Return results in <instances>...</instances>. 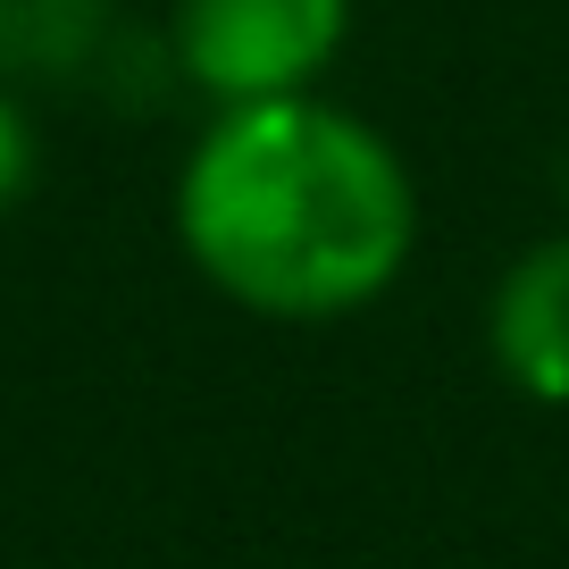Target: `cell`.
Returning a JSON list of instances; mask_svg holds the SVG:
<instances>
[{"label": "cell", "mask_w": 569, "mask_h": 569, "mask_svg": "<svg viewBox=\"0 0 569 569\" xmlns=\"http://www.w3.org/2000/svg\"><path fill=\"white\" fill-rule=\"evenodd\" d=\"M486 352L528 402H569V234L528 243L495 277Z\"/></svg>", "instance_id": "obj_3"}, {"label": "cell", "mask_w": 569, "mask_h": 569, "mask_svg": "<svg viewBox=\"0 0 569 569\" xmlns=\"http://www.w3.org/2000/svg\"><path fill=\"white\" fill-rule=\"evenodd\" d=\"M177 234L251 319H352L419 243V184L369 118L284 92L218 109L177 177Z\"/></svg>", "instance_id": "obj_1"}, {"label": "cell", "mask_w": 569, "mask_h": 569, "mask_svg": "<svg viewBox=\"0 0 569 569\" xmlns=\"http://www.w3.org/2000/svg\"><path fill=\"white\" fill-rule=\"evenodd\" d=\"M34 168H42V142H34V118L18 109V92L0 84V210H18L34 193Z\"/></svg>", "instance_id": "obj_4"}, {"label": "cell", "mask_w": 569, "mask_h": 569, "mask_svg": "<svg viewBox=\"0 0 569 569\" xmlns=\"http://www.w3.org/2000/svg\"><path fill=\"white\" fill-rule=\"evenodd\" d=\"M352 34V0H177L168 51L218 109L284 101L327 76Z\"/></svg>", "instance_id": "obj_2"}]
</instances>
